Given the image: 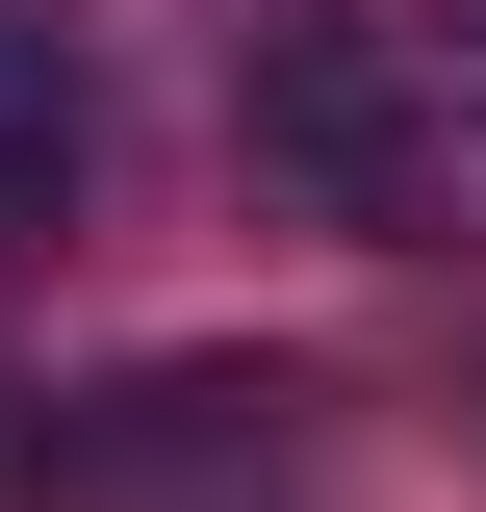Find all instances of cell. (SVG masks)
I'll use <instances>...</instances> for the list:
<instances>
[{
    "mask_svg": "<svg viewBox=\"0 0 486 512\" xmlns=\"http://www.w3.org/2000/svg\"><path fill=\"white\" fill-rule=\"evenodd\" d=\"M307 436V384H128V410H77L52 487H231V461Z\"/></svg>",
    "mask_w": 486,
    "mask_h": 512,
    "instance_id": "2",
    "label": "cell"
},
{
    "mask_svg": "<svg viewBox=\"0 0 486 512\" xmlns=\"http://www.w3.org/2000/svg\"><path fill=\"white\" fill-rule=\"evenodd\" d=\"M256 154L307 205H359L384 256H486V52L461 26H282L256 52Z\"/></svg>",
    "mask_w": 486,
    "mask_h": 512,
    "instance_id": "1",
    "label": "cell"
},
{
    "mask_svg": "<svg viewBox=\"0 0 486 512\" xmlns=\"http://www.w3.org/2000/svg\"><path fill=\"white\" fill-rule=\"evenodd\" d=\"M461 52H486V26H461Z\"/></svg>",
    "mask_w": 486,
    "mask_h": 512,
    "instance_id": "4",
    "label": "cell"
},
{
    "mask_svg": "<svg viewBox=\"0 0 486 512\" xmlns=\"http://www.w3.org/2000/svg\"><path fill=\"white\" fill-rule=\"evenodd\" d=\"M77 180H103V77H77V26H26V0H0V256L77 231Z\"/></svg>",
    "mask_w": 486,
    "mask_h": 512,
    "instance_id": "3",
    "label": "cell"
}]
</instances>
